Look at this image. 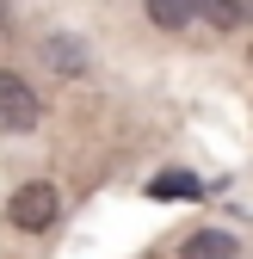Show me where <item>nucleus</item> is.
I'll use <instances>...</instances> for the list:
<instances>
[{"label": "nucleus", "mask_w": 253, "mask_h": 259, "mask_svg": "<svg viewBox=\"0 0 253 259\" xmlns=\"http://www.w3.org/2000/svg\"><path fill=\"white\" fill-rule=\"evenodd\" d=\"M204 19H210L216 31H235V25L253 19V0H204Z\"/></svg>", "instance_id": "5"}, {"label": "nucleus", "mask_w": 253, "mask_h": 259, "mask_svg": "<svg viewBox=\"0 0 253 259\" xmlns=\"http://www.w3.org/2000/svg\"><path fill=\"white\" fill-rule=\"evenodd\" d=\"M148 198H198V179L192 173H154L148 179Z\"/></svg>", "instance_id": "7"}, {"label": "nucleus", "mask_w": 253, "mask_h": 259, "mask_svg": "<svg viewBox=\"0 0 253 259\" xmlns=\"http://www.w3.org/2000/svg\"><path fill=\"white\" fill-rule=\"evenodd\" d=\"M37 117H44L37 87L25 74H13V68H0V130H7V136H25V130H37Z\"/></svg>", "instance_id": "2"}, {"label": "nucleus", "mask_w": 253, "mask_h": 259, "mask_svg": "<svg viewBox=\"0 0 253 259\" xmlns=\"http://www.w3.org/2000/svg\"><path fill=\"white\" fill-rule=\"evenodd\" d=\"M179 259H241V247H235V235H223V229H198V235L179 241Z\"/></svg>", "instance_id": "3"}, {"label": "nucleus", "mask_w": 253, "mask_h": 259, "mask_svg": "<svg viewBox=\"0 0 253 259\" xmlns=\"http://www.w3.org/2000/svg\"><path fill=\"white\" fill-rule=\"evenodd\" d=\"M148 19L161 31H185L192 19H204V0H148Z\"/></svg>", "instance_id": "4"}, {"label": "nucleus", "mask_w": 253, "mask_h": 259, "mask_svg": "<svg viewBox=\"0 0 253 259\" xmlns=\"http://www.w3.org/2000/svg\"><path fill=\"white\" fill-rule=\"evenodd\" d=\"M44 56H50V68H56V74H80V68H87V50L68 44V37H50Z\"/></svg>", "instance_id": "6"}, {"label": "nucleus", "mask_w": 253, "mask_h": 259, "mask_svg": "<svg viewBox=\"0 0 253 259\" xmlns=\"http://www.w3.org/2000/svg\"><path fill=\"white\" fill-rule=\"evenodd\" d=\"M56 216H62V191H56L50 179L19 185V191H13V204H7V222H13V229H25V235L56 229Z\"/></svg>", "instance_id": "1"}]
</instances>
